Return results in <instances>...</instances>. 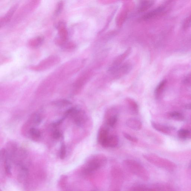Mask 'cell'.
<instances>
[{
	"label": "cell",
	"instance_id": "6da1fadb",
	"mask_svg": "<svg viewBox=\"0 0 191 191\" xmlns=\"http://www.w3.org/2000/svg\"><path fill=\"white\" fill-rule=\"evenodd\" d=\"M123 165L129 172L143 180L147 181L149 180V173L138 162L133 159H126L123 162Z\"/></svg>",
	"mask_w": 191,
	"mask_h": 191
},
{
	"label": "cell",
	"instance_id": "7a4b0ae2",
	"mask_svg": "<svg viewBox=\"0 0 191 191\" xmlns=\"http://www.w3.org/2000/svg\"><path fill=\"white\" fill-rule=\"evenodd\" d=\"M107 161V158L104 155L98 154L93 155L86 162L82 172L86 175L91 174L104 167Z\"/></svg>",
	"mask_w": 191,
	"mask_h": 191
},
{
	"label": "cell",
	"instance_id": "3957f363",
	"mask_svg": "<svg viewBox=\"0 0 191 191\" xmlns=\"http://www.w3.org/2000/svg\"><path fill=\"white\" fill-rule=\"evenodd\" d=\"M110 191H120L124 181L123 171L117 167H114L111 169Z\"/></svg>",
	"mask_w": 191,
	"mask_h": 191
},
{
	"label": "cell",
	"instance_id": "277c9868",
	"mask_svg": "<svg viewBox=\"0 0 191 191\" xmlns=\"http://www.w3.org/2000/svg\"><path fill=\"white\" fill-rule=\"evenodd\" d=\"M60 59L56 56H51L43 60L38 65L30 67L33 70L40 71L45 70L56 65L60 62Z\"/></svg>",
	"mask_w": 191,
	"mask_h": 191
},
{
	"label": "cell",
	"instance_id": "5b68a950",
	"mask_svg": "<svg viewBox=\"0 0 191 191\" xmlns=\"http://www.w3.org/2000/svg\"><path fill=\"white\" fill-rule=\"evenodd\" d=\"M57 29L58 37L55 40V43L56 45L62 46L68 39V32L65 23L62 21L60 22L57 24Z\"/></svg>",
	"mask_w": 191,
	"mask_h": 191
},
{
	"label": "cell",
	"instance_id": "8992f818",
	"mask_svg": "<svg viewBox=\"0 0 191 191\" xmlns=\"http://www.w3.org/2000/svg\"><path fill=\"white\" fill-rule=\"evenodd\" d=\"M18 5L16 4L13 5L9 9L8 11L7 12L6 15L2 18H1L0 20V24L1 27H3L5 25L10 21L12 18V16L14 15L15 12L17 9Z\"/></svg>",
	"mask_w": 191,
	"mask_h": 191
},
{
	"label": "cell",
	"instance_id": "52a82bcc",
	"mask_svg": "<svg viewBox=\"0 0 191 191\" xmlns=\"http://www.w3.org/2000/svg\"><path fill=\"white\" fill-rule=\"evenodd\" d=\"M165 9L164 7L160 6L147 13L143 16L144 20H147L154 18L158 16Z\"/></svg>",
	"mask_w": 191,
	"mask_h": 191
},
{
	"label": "cell",
	"instance_id": "ba28073f",
	"mask_svg": "<svg viewBox=\"0 0 191 191\" xmlns=\"http://www.w3.org/2000/svg\"><path fill=\"white\" fill-rule=\"evenodd\" d=\"M126 124L130 128L136 131L141 130L142 126L141 121L134 118L128 119L126 121Z\"/></svg>",
	"mask_w": 191,
	"mask_h": 191
},
{
	"label": "cell",
	"instance_id": "9c48e42d",
	"mask_svg": "<svg viewBox=\"0 0 191 191\" xmlns=\"http://www.w3.org/2000/svg\"><path fill=\"white\" fill-rule=\"evenodd\" d=\"M119 143V139L116 136H109L106 141L102 146L105 148H114L117 146Z\"/></svg>",
	"mask_w": 191,
	"mask_h": 191
},
{
	"label": "cell",
	"instance_id": "30bf717a",
	"mask_svg": "<svg viewBox=\"0 0 191 191\" xmlns=\"http://www.w3.org/2000/svg\"><path fill=\"white\" fill-rule=\"evenodd\" d=\"M28 175V170L24 165H21L20 171L18 175V180L20 182H24L27 179Z\"/></svg>",
	"mask_w": 191,
	"mask_h": 191
},
{
	"label": "cell",
	"instance_id": "8fae6325",
	"mask_svg": "<svg viewBox=\"0 0 191 191\" xmlns=\"http://www.w3.org/2000/svg\"><path fill=\"white\" fill-rule=\"evenodd\" d=\"M44 38L43 37L39 36L30 39L28 42L29 46L33 48H36L40 46L43 43Z\"/></svg>",
	"mask_w": 191,
	"mask_h": 191
},
{
	"label": "cell",
	"instance_id": "7c38bea8",
	"mask_svg": "<svg viewBox=\"0 0 191 191\" xmlns=\"http://www.w3.org/2000/svg\"><path fill=\"white\" fill-rule=\"evenodd\" d=\"M109 136L108 131L107 129L104 128L101 129L99 131L97 135V141L102 145Z\"/></svg>",
	"mask_w": 191,
	"mask_h": 191
},
{
	"label": "cell",
	"instance_id": "4fadbf2b",
	"mask_svg": "<svg viewBox=\"0 0 191 191\" xmlns=\"http://www.w3.org/2000/svg\"><path fill=\"white\" fill-rule=\"evenodd\" d=\"M126 101L130 111L133 114H137L138 112V107L137 103L134 100L130 98H127Z\"/></svg>",
	"mask_w": 191,
	"mask_h": 191
},
{
	"label": "cell",
	"instance_id": "5bb4252c",
	"mask_svg": "<svg viewBox=\"0 0 191 191\" xmlns=\"http://www.w3.org/2000/svg\"><path fill=\"white\" fill-rule=\"evenodd\" d=\"M155 1H141L138 11L140 12H143L148 10L154 4Z\"/></svg>",
	"mask_w": 191,
	"mask_h": 191
},
{
	"label": "cell",
	"instance_id": "9a60e30c",
	"mask_svg": "<svg viewBox=\"0 0 191 191\" xmlns=\"http://www.w3.org/2000/svg\"><path fill=\"white\" fill-rule=\"evenodd\" d=\"M129 191H154L153 187H149L142 185H134L130 188Z\"/></svg>",
	"mask_w": 191,
	"mask_h": 191
},
{
	"label": "cell",
	"instance_id": "2e32d148",
	"mask_svg": "<svg viewBox=\"0 0 191 191\" xmlns=\"http://www.w3.org/2000/svg\"><path fill=\"white\" fill-rule=\"evenodd\" d=\"M29 133L30 136L33 139L38 140L41 137V133L39 130L35 128H31L30 129Z\"/></svg>",
	"mask_w": 191,
	"mask_h": 191
},
{
	"label": "cell",
	"instance_id": "e0dca14e",
	"mask_svg": "<svg viewBox=\"0 0 191 191\" xmlns=\"http://www.w3.org/2000/svg\"><path fill=\"white\" fill-rule=\"evenodd\" d=\"M53 105L58 107H65L71 105L70 101L66 99L59 100L58 101H53Z\"/></svg>",
	"mask_w": 191,
	"mask_h": 191
},
{
	"label": "cell",
	"instance_id": "ac0fdd59",
	"mask_svg": "<svg viewBox=\"0 0 191 191\" xmlns=\"http://www.w3.org/2000/svg\"><path fill=\"white\" fill-rule=\"evenodd\" d=\"M61 47L64 50L70 51L75 48V45L72 42H67L64 44Z\"/></svg>",
	"mask_w": 191,
	"mask_h": 191
},
{
	"label": "cell",
	"instance_id": "d6986e66",
	"mask_svg": "<svg viewBox=\"0 0 191 191\" xmlns=\"http://www.w3.org/2000/svg\"><path fill=\"white\" fill-rule=\"evenodd\" d=\"M153 187L154 191H175L172 188L165 185H155Z\"/></svg>",
	"mask_w": 191,
	"mask_h": 191
},
{
	"label": "cell",
	"instance_id": "ffe728a7",
	"mask_svg": "<svg viewBox=\"0 0 191 191\" xmlns=\"http://www.w3.org/2000/svg\"><path fill=\"white\" fill-rule=\"evenodd\" d=\"M64 2L63 1H60L58 3L57 6H56L55 10V11L54 14L55 16H58L60 14L64 8Z\"/></svg>",
	"mask_w": 191,
	"mask_h": 191
},
{
	"label": "cell",
	"instance_id": "44dd1931",
	"mask_svg": "<svg viewBox=\"0 0 191 191\" xmlns=\"http://www.w3.org/2000/svg\"><path fill=\"white\" fill-rule=\"evenodd\" d=\"M117 121V116L116 115L109 116L107 121V123L110 127H113L115 126Z\"/></svg>",
	"mask_w": 191,
	"mask_h": 191
},
{
	"label": "cell",
	"instance_id": "7402d4cb",
	"mask_svg": "<svg viewBox=\"0 0 191 191\" xmlns=\"http://www.w3.org/2000/svg\"><path fill=\"white\" fill-rule=\"evenodd\" d=\"M170 116L176 120H182L184 119V117L182 114L178 112H173L170 113Z\"/></svg>",
	"mask_w": 191,
	"mask_h": 191
},
{
	"label": "cell",
	"instance_id": "603a6c76",
	"mask_svg": "<svg viewBox=\"0 0 191 191\" xmlns=\"http://www.w3.org/2000/svg\"><path fill=\"white\" fill-rule=\"evenodd\" d=\"M166 82H167L166 80H163L158 85L155 90V93L156 95H157L158 94L160 93L162 89L164 87L165 85L166 84Z\"/></svg>",
	"mask_w": 191,
	"mask_h": 191
},
{
	"label": "cell",
	"instance_id": "cb8c5ba5",
	"mask_svg": "<svg viewBox=\"0 0 191 191\" xmlns=\"http://www.w3.org/2000/svg\"><path fill=\"white\" fill-rule=\"evenodd\" d=\"M189 134V131L185 129H181L178 132V136L181 138H185L188 136Z\"/></svg>",
	"mask_w": 191,
	"mask_h": 191
},
{
	"label": "cell",
	"instance_id": "d4e9b609",
	"mask_svg": "<svg viewBox=\"0 0 191 191\" xmlns=\"http://www.w3.org/2000/svg\"><path fill=\"white\" fill-rule=\"evenodd\" d=\"M191 25V14L187 16L184 21L182 27L184 29H186L190 26Z\"/></svg>",
	"mask_w": 191,
	"mask_h": 191
},
{
	"label": "cell",
	"instance_id": "484cf974",
	"mask_svg": "<svg viewBox=\"0 0 191 191\" xmlns=\"http://www.w3.org/2000/svg\"><path fill=\"white\" fill-rule=\"evenodd\" d=\"M66 154V149L65 145L64 143L62 144L60 147V159H64L65 157Z\"/></svg>",
	"mask_w": 191,
	"mask_h": 191
},
{
	"label": "cell",
	"instance_id": "4316f807",
	"mask_svg": "<svg viewBox=\"0 0 191 191\" xmlns=\"http://www.w3.org/2000/svg\"><path fill=\"white\" fill-rule=\"evenodd\" d=\"M123 135L125 138L129 140V141H132V142L136 143L138 141V138H137L136 137L132 136L130 135L128 133H123Z\"/></svg>",
	"mask_w": 191,
	"mask_h": 191
},
{
	"label": "cell",
	"instance_id": "83f0119b",
	"mask_svg": "<svg viewBox=\"0 0 191 191\" xmlns=\"http://www.w3.org/2000/svg\"><path fill=\"white\" fill-rule=\"evenodd\" d=\"M67 177V176L63 175L60 178V182H59V185L60 187H64L65 186L66 183Z\"/></svg>",
	"mask_w": 191,
	"mask_h": 191
},
{
	"label": "cell",
	"instance_id": "f1b7e54d",
	"mask_svg": "<svg viewBox=\"0 0 191 191\" xmlns=\"http://www.w3.org/2000/svg\"><path fill=\"white\" fill-rule=\"evenodd\" d=\"M53 137L55 139H58L61 136V133L58 130H55L53 133Z\"/></svg>",
	"mask_w": 191,
	"mask_h": 191
},
{
	"label": "cell",
	"instance_id": "f546056e",
	"mask_svg": "<svg viewBox=\"0 0 191 191\" xmlns=\"http://www.w3.org/2000/svg\"><path fill=\"white\" fill-rule=\"evenodd\" d=\"M42 119L39 115H36L34 116V122L36 124L38 125L41 123Z\"/></svg>",
	"mask_w": 191,
	"mask_h": 191
},
{
	"label": "cell",
	"instance_id": "4dcf8cb0",
	"mask_svg": "<svg viewBox=\"0 0 191 191\" xmlns=\"http://www.w3.org/2000/svg\"><path fill=\"white\" fill-rule=\"evenodd\" d=\"M65 117L63 118L62 119L59 121H57L55 122V123H53V126L54 127H57V126H59L60 124H61L62 123L63 121L64 120L65 118Z\"/></svg>",
	"mask_w": 191,
	"mask_h": 191
},
{
	"label": "cell",
	"instance_id": "1f68e13d",
	"mask_svg": "<svg viewBox=\"0 0 191 191\" xmlns=\"http://www.w3.org/2000/svg\"><path fill=\"white\" fill-rule=\"evenodd\" d=\"M185 108L187 109H191V104H188L185 106Z\"/></svg>",
	"mask_w": 191,
	"mask_h": 191
}]
</instances>
